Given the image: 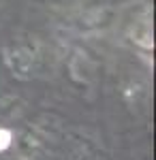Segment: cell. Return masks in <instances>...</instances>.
Instances as JSON below:
<instances>
[{
	"instance_id": "6da1fadb",
	"label": "cell",
	"mask_w": 156,
	"mask_h": 160,
	"mask_svg": "<svg viewBox=\"0 0 156 160\" xmlns=\"http://www.w3.org/2000/svg\"><path fill=\"white\" fill-rule=\"evenodd\" d=\"M9 145H11V132L7 128H0V152L7 149Z\"/></svg>"
}]
</instances>
